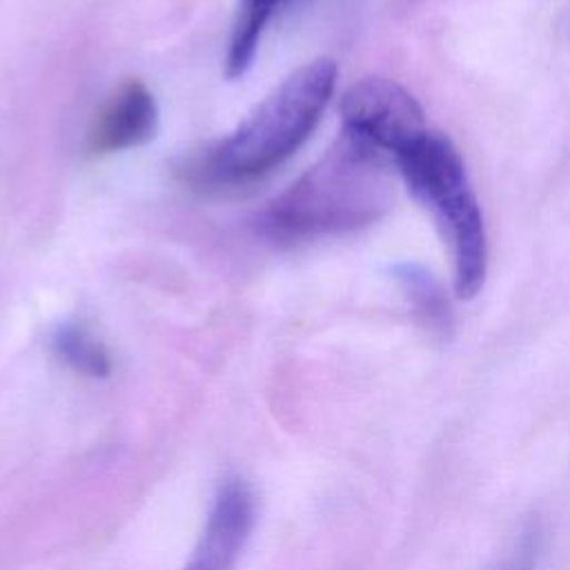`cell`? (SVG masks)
I'll return each instance as SVG.
<instances>
[{
  "instance_id": "cell-9",
  "label": "cell",
  "mask_w": 570,
  "mask_h": 570,
  "mask_svg": "<svg viewBox=\"0 0 570 570\" xmlns=\"http://www.w3.org/2000/svg\"><path fill=\"white\" fill-rule=\"evenodd\" d=\"M396 278L401 281L407 298L412 301L423 323L434 332H448L452 316H450L448 301L441 287L436 285V281L428 272H423L419 265H407V263L396 267Z\"/></svg>"
},
{
  "instance_id": "cell-3",
  "label": "cell",
  "mask_w": 570,
  "mask_h": 570,
  "mask_svg": "<svg viewBox=\"0 0 570 570\" xmlns=\"http://www.w3.org/2000/svg\"><path fill=\"white\" fill-rule=\"evenodd\" d=\"M392 158L448 245L456 296H476L488 274V236L461 154L448 136L425 129Z\"/></svg>"
},
{
  "instance_id": "cell-1",
  "label": "cell",
  "mask_w": 570,
  "mask_h": 570,
  "mask_svg": "<svg viewBox=\"0 0 570 570\" xmlns=\"http://www.w3.org/2000/svg\"><path fill=\"white\" fill-rule=\"evenodd\" d=\"M392 205L383 151L341 131L323 158L258 214V229L283 243L345 234L379 220Z\"/></svg>"
},
{
  "instance_id": "cell-7",
  "label": "cell",
  "mask_w": 570,
  "mask_h": 570,
  "mask_svg": "<svg viewBox=\"0 0 570 570\" xmlns=\"http://www.w3.org/2000/svg\"><path fill=\"white\" fill-rule=\"evenodd\" d=\"M51 350L78 374L105 379L111 374V356L105 343L82 323H62L51 334Z\"/></svg>"
},
{
  "instance_id": "cell-5",
  "label": "cell",
  "mask_w": 570,
  "mask_h": 570,
  "mask_svg": "<svg viewBox=\"0 0 570 570\" xmlns=\"http://www.w3.org/2000/svg\"><path fill=\"white\" fill-rule=\"evenodd\" d=\"M254 525V494L240 479H227L209 510L205 530L185 570H232Z\"/></svg>"
},
{
  "instance_id": "cell-8",
  "label": "cell",
  "mask_w": 570,
  "mask_h": 570,
  "mask_svg": "<svg viewBox=\"0 0 570 570\" xmlns=\"http://www.w3.org/2000/svg\"><path fill=\"white\" fill-rule=\"evenodd\" d=\"M283 0H240L227 49V76L240 78L256 56L265 24Z\"/></svg>"
},
{
  "instance_id": "cell-2",
  "label": "cell",
  "mask_w": 570,
  "mask_h": 570,
  "mask_svg": "<svg viewBox=\"0 0 570 570\" xmlns=\"http://www.w3.org/2000/svg\"><path fill=\"white\" fill-rule=\"evenodd\" d=\"M336 85V65L316 58L292 71L225 138L194 156L185 176L198 183H243L285 163L321 120Z\"/></svg>"
},
{
  "instance_id": "cell-10",
  "label": "cell",
  "mask_w": 570,
  "mask_h": 570,
  "mask_svg": "<svg viewBox=\"0 0 570 570\" xmlns=\"http://www.w3.org/2000/svg\"><path fill=\"white\" fill-rule=\"evenodd\" d=\"M539 557H541L539 530L530 528L521 534V539L512 546L508 557L494 570H539Z\"/></svg>"
},
{
  "instance_id": "cell-6",
  "label": "cell",
  "mask_w": 570,
  "mask_h": 570,
  "mask_svg": "<svg viewBox=\"0 0 570 570\" xmlns=\"http://www.w3.org/2000/svg\"><path fill=\"white\" fill-rule=\"evenodd\" d=\"M158 129V105L140 80H125L100 107L89 129L94 154L134 149L154 138Z\"/></svg>"
},
{
  "instance_id": "cell-4",
  "label": "cell",
  "mask_w": 570,
  "mask_h": 570,
  "mask_svg": "<svg viewBox=\"0 0 570 570\" xmlns=\"http://www.w3.org/2000/svg\"><path fill=\"white\" fill-rule=\"evenodd\" d=\"M341 116L345 131L390 156H396L428 129L416 98L399 82L381 76L354 82L341 100Z\"/></svg>"
}]
</instances>
